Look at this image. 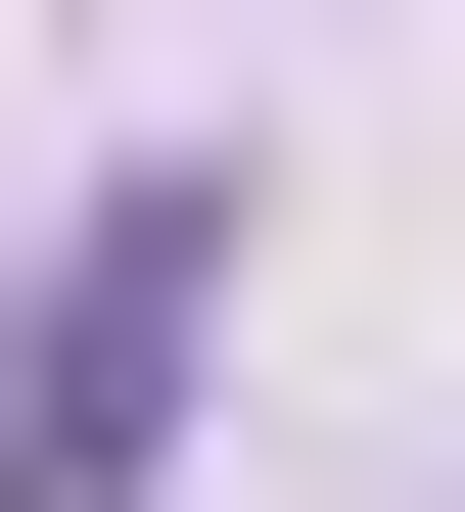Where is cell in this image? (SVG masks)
Listing matches in <instances>:
<instances>
[{
  "label": "cell",
  "instance_id": "1",
  "mask_svg": "<svg viewBox=\"0 0 465 512\" xmlns=\"http://www.w3.org/2000/svg\"><path fill=\"white\" fill-rule=\"evenodd\" d=\"M186 326H233V140L47 187V280H0V512H140L186 466Z\"/></svg>",
  "mask_w": 465,
  "mask_h": 512
}]
</instances>
